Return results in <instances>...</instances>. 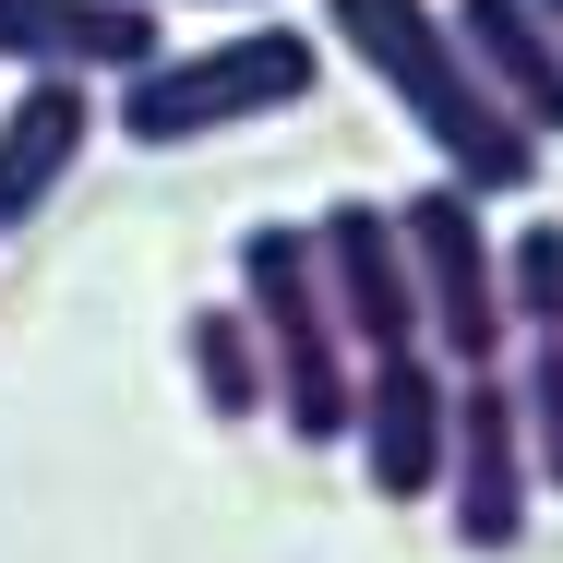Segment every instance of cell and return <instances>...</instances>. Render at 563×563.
I'll return each instance as SVG.
<instances>
[{
  "label": "cell",
  "instance_id": "cell-1",
  "mask_svg": "<svg viewBox=\"0 0 563 563\" xmlns=\"http://www.w3.org/2000/svg\"><path fill=\"white\" fill-rule=\"evenodd\" d=\"M324 36L360 60V85L396 97V120L444 156L455 192L492 205V192H528L540 180V132L479 85V60H467L444 0H324Z\"/></svg>",
  "mask_w": 563,
  "mask_h": 563
},
{
  "label": "cell",
  "instance_id": "cell-2",
  "mask_svg": "<svg viewBox=\"0 0 563 563\" xmlns=\"http://www.w3.org/2000/svg\"><path fill=\"white\" fill-rule=\"evenodd\" d=\"M240 312L264 336V372H276V432L288 444H347L360 432V347L336 324V288H324V252H312V217H264L240 228Z\"/></svg>",
  "mask_w": 563,
  "mask_h": 563
},
{
  "label": "cell",
  "instance_id": "cell-3",
  "mask_svg": "<svg viewBox=\"0 0 563 563\" xmlns=\"http://www.w3.org/2000/svg\"><path fill=\"white\" fill-rule=\"evenodd\" d=\"M324 85V36H300V24H240L217 48H180V60H156V73H132L120 85V144H144V156H180V144H217L240 120H288L300 97Z\"/></svg>",
  "mask_w": 563,
  "mask_h": 563
},
{
  "label": "cell",
  "instance_id": "cell-4",
  "mask_svg": "<svg viewBox=\"0 0 563 563\" xmlns=\"http://www.w3.org/2000/svg\"><path fill=\"white\" fill-rule=\"evenodd\" d=\"M408 264H420V324H432V360H444L455 384L467 372H504L516 360V300H504V240L479 228V192H455V180H420L408 205Z\"/></svg>",
  "mask_w": 563,
  "mask_h": 563
},
{
  "label": "cell",
  "instance_id": "cell-5",
  "mask_svg": "<svg viewBox=\"0 0 563 563\" xmlns=\"http://www.w3.org/2000/svg\"><path fill=\"white\" fill-rule=\"evenodd\" d=\"M540 516V455H528V420H516V384L504 372H467L455 384V467H444V528L455 552L504 563Z\"/></svg>",
  "mask_w": 563,
  "mask_h": 563
},
{
  "label": "cell",
  "instance_id": "cell-6",
  "mask_svg": "<svg viewBox=\"0 0 563 563\" xmlns=\"http://www.w3.org/2000/svg\"><path fill=\"white\" fill-rule=\"evenodd\" d=\"M312 252H324V288H336V324H347V347H360V372L432 347V324H420V264H408L396 205L336 192V205L312 217Z\"/></svg>",
  "mask_w": 563,
  "mask_h": 563
},
{
  "label": "cell",
  "instance_id": "cell-7",
  "mask_svg": "<svg viewBox=\"0 0 563 563\" xmlns=\"http://www.w3.org/2000/svg\"><path fill=\"white\" fill-rule=\"evenodd\" d=\"M360 479L372 504H444V467H455V372L432 347L408 360H372L360 372Z\"/></svg>",
  "mask_w": 563,
  "mask_h": 563
},
{
  "label": "cell",
  "instance_id": "cell-8",
  "mask_svg": "<svg viewBox=\"0 0 563 563\" xmlns=\"http://www.w3.org/2000/svg\"><path fill=\"white\" fill-rule=\"evenodd\" d=\"M168 60L156 0H0V73H73V85H132Z\"/></svg>",
  "mask_w": 563,
  "mask_h": 563
},
{
  "label": "cell",
  "instance_id": "cell-9",
  "mask_svg": "<svg viewBox=\"0 0 563 563\" xmlns=\"http://www.w3.org/2000/svg\"><path fill=\"white\" fill-rule=\"evenodd\" d=\"M85 144H97V85L24 73V85L0 97V240L60 205V180L85 168Z\"/></svg>",
  "mask_w": 563,
  "mask_h": 563
},
{
  "label": "cell",
  "instance_id": "cell-10",
  "mask_svg": "<svg viewBox=\"0 0 563 563\" xmlns=\"http://www.w3.org/2000/svg\"><path fill=\"white\" fill-rule=\"evenodd\" d=\"M455 36H467L479 85L528 120L540 144H563V36L540 24V0H455Z\"/></svg>",
  "mask_w": 563,
  "mask_h": 563
},
{
  "label": "cell",
  "instance_id": "cell-11",
  "mask_svg": "<svg viewBox=\"0 0 563 563\" xmlns=\"http://www.w3.org/2000/svg\"><path fill=\"white\" fill-rule=\"evenodd\" d=\"M180 360H192L205 420H228V432L276 408V372H264V336H252V312H240V300H205V312L180 324Z\"/></svg>",
  "mask_w": 563,
  "mask_h": 563
},
{
  "label": "cell",
  "instance_id": "cell-12",
  "mask_svg": "<svg viewBox=\"0 0 563 563\" xmlns=\"http://www.w3.org/2000/svg\"><path fill=\"white\" fill-rule=\"evenodd\" d=\"M504 384H516V420H528V455H540V492H563V324L516 336Z\"/></svg>",
  "mask_w": 563,
  "mask_h": 563
},
{
  "label": "cell",
  "instance_id": "cell-13",
  "mask_svg": "<svg viewBox=\"0 0 563 563\" xmlns=\"http://www.w3.org/2000/svg\"><path fill=\"white\" fill-rule=\"evenodd\" d=\"M504 300H516V336L563 324V217H528L504 240Z\"/></svg>",
  "mask_w": 563,
  "mask_h": 563
},
{
  "label": "cell",
  "instance_id": "cell-14",
  "mask_svg": "<svg viewBox=\"0 0 563 563\" xmlns=\"http://www.w3.org/2000/svg\"><path fill=\"white\" fill-rule=\"evenodd\" d=\"M205 12H264V0H205Z\"/></svg>",
  "mask_w": 563,
  "mask_h": 563
},
{
  "label": "cell",
  "instance_id": "cell-15",
  "mask_svg": "<svg viewBox=\"0 0 563 563\" xmlns=\"http://www.w3.org/2000/svg\"><path fill=\"white\" fill-rule=\"evenodd\" d=\"M540 24H552V36H563V0H540Z\"/></svg>",
  "mask_w": 563,
  "mask_h": 563
}]
</instances>
